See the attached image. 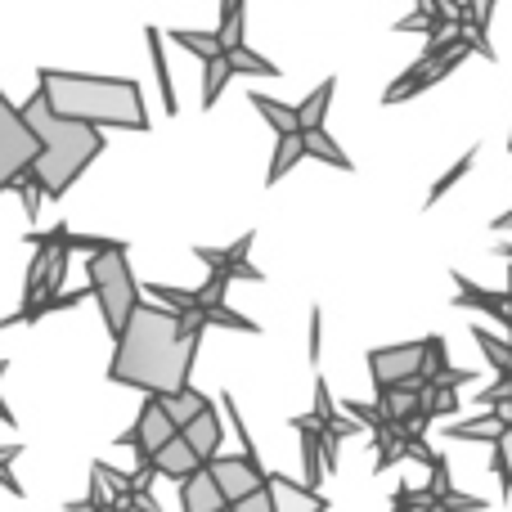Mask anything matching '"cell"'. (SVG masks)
Instances as JSON below:
<instances>
[{"label":"cell","mask_w":512,"mask_h":512,"mask_svg":"<svg viewBox=\"0 0 512 512\" xmlns=\"http://www.w3.org/2000/svg\"><path fill=\"white\" fill-rule=\"evenodd\" d=\"M203 333L185 324L176 310L158 306V301H140V310L131 315V324L122 328L108 360V382L117 387H135L153 400L180 396L194 387V360Z\"/></svg>","instance_id":"cell-1"},{"label":"cell","mask_w":512,"mask_h":512,"mask_svg":"<svg viewBox=\"0 0 512 512\" xmlns=\"http://www.w3.org/2000/svg\"><path fill=\"white\" fill-rule=\"evenodd\" d=\"M23 117L32 122V131L41 135V158H36V167L23 176V185L14 189L27 207V221H32V216L41 212L45 198H63L72 185H77L81 171L104 153L108 140H104V131H95V126H81V122H68V117L50 113V104H45L41 95L27 99Z\"/></svg>","instance_id":"cell-2"},{"label":"cell","mask_w":512,"mask_h":512,"mask_svg":"<svg viewBox=\"0 0 512 512\" xmlns=\"http://www.w3.org/2000/svg\"><path fill=\"white\" fill-rule=\"evenodd\" d=\"M36 95L50 104V113L81 126H117V131H149V108L144 90L131 77H90V72L41 68L36 72Z\"/></svg>","instance_id":"cell-3"},{"label":"cell","mask_w":512,"mask_h":512,"mask_svg":"<svg viewBox=\"0 0 512 512\" xmlns=\"http://www.w3.org/2000/svg\"><path fill=\"white\" fill-rule=\"evenodd\" d=\"M153 292V301L167 310H176L194 333H207V328H234V333H261V324H252L243 310L230 306V279L221 274H207L203 288H167V283H144Z\"/></svg>","instance_id":"cell-4"},{"label":"cell","mask_w":512,"mask_h":512,"mask_svg":"<svg viewBox=\"0 0 512 512\" xmlns=\"http://www.w3.org/2000/svg\"><path fill=\"white\" fill-rule=\"evenodd\" d=\"M122 239L113 243L108 252L99 256H86V283H90V297L99 301V315H104V328L113 333V342L122 337V328L131 324V315L140 310V288L131 274V256H126Z\"/></svg>","instance_id":"cell-5"},{"label":"cell","mask_w":512,"mask_h":512,"mask_svg":"<svg viewBox=\"0 0 512 512\" xmlns=\"http://www.w3.org/2000/svg\"><path fill=\"white\" fill-rule=\"evenodd\" d=\"M468 54H495L490 50V41H477L472 32H450V36H441V41H427V50L418 54L414 63H409L405 72H400L396 81H391L387 90H382V104H400V99H414V95H423L427 86H436V81H445L454 68H459Z\"/></svg>","instance_id":"cell-6"},{"label":"cell","mask_w":512,"mask_h":512,"mask_svg":"<svg viewBox=\"0 0 512 512\" xmlns=\"http://www.w3.org/2000/svg\"><path fill=\"white\" fill-rule=\"evenodd\" d=\"M41 158V135L32 131V122L23 117V108L9 104V95L0 90V194L23 185V176Z\"/></svg>","instance_id":"cell-7"},{"label":"cell","mask_w":512,"mask_h":512,"mask_svg":"<svg viewBox=\"0 0 512 512\" xmlns=\"http://www.w3.org/2000/svg\"><path fill=\"white\" fill-rule=\"evenodd\" d=\"M432 364V346L423 342H400V346H373L369 351V378L373 391H391V387H409V382L427 378Z\"/></svg>","instance_id":"cell-8"},{"label":"cell","mask_w":512,"mask_h":512,"mask_svg":"<svg viewBox=\"0 0 512 512\" xmlns=\"http://www.w3.org/2000/svg\"><path fill=\"white\" fill-rule=\"evenodd\" d=\"M180 436V427L171 423V414L162 409V400H153V396H144V409H140V418H135V427L131 432H122L117 436V445L122 450H135V459H140V468H153V459H158L162 450H167L171 441Z\"/></svg>","instance_id":"cell-9"},{"label":"cell","mask_w":512,"mask_h":512,"mask_svg":"<svg viewBox=\"0 0 512 512\" xmlns=\"http://www.w3.org/2000/svg\"><path fill=\"white\" fill-rule=\"evenodd\" d=\"M90 472L104 481L108 495H113L117 504H126L131 512H162V504L153 499V481H158L153 472H122V468H113V463H104V459L90 463Z\"/></svg>","instance_id":"cell-10"},{"label":"cell","mask_w":512,"mask_h":512,"mask_svg":"<svg viewBox=\"0 0 512 512\" xmlns=\"http://www.w3.org/2000/svg\"><path fill=\"white\" fill-rule=\"evenodd\" d=\"M252 243H256V230H243V239H234L230 248H194V256L207 265V274H221V279H248V283H261L265 274L252 265Z\"/></svg>","instance_id":"cell-11"},{"label":"cell","mask_w":512,"mask_h":512,"mask_svg":"<svg viewBox=\"0 0 512 512\" xmlns=\"http://www.w3.org/2000/svg\"><path fill=\"white\" fill-rule=\"evenodd\" d=\"M427 468H432V481L418 490V508H423V512H481V508H486L481 499L459 495V490L450 486V463H445L441 454H432V459H427Z\"/></svg>","instance_id":"cell-12"},{"label":"cell","mask_w":512,"mask_h":512,"mask_svg":"<svg viewBox=\"0 0 512 512\" xmlns=\"http://www.w3.org/2000/svg\"><path fill=\"white\" fill-rule=\"evenodd\" d=\"M189 441V450L198 454V459L207 463V468H212L216 459H221V445H225V427H221V409H203V414L194 418V423L185 427V432H180Z\"/></svg>","instance_id":"cell-13"},{"label":"cell","mask_w":512,"mask_h":512,"mask_svg":"<svg viewBox=\"0 0 512 512\" xmlns=\"http://www.w3.org/2000/svg\"><path fill=\"white\" fill-rule=\"evenodd\" d=\"M270 495H274V512H328L324 490H306L301 481L270 472Z\"/></svg>","instance_id":"cell-14"},{"label":"cell","mask_w":512,"mask_h":512,"mask_svg":"<svg viewBox=\"0 0 512 512\" xmlns=\"http://www.w3.org/2000/svg\"><path fill=\"white\" fill-rule=\"evenodd\" d=\"M203 468H207V463L189 450L185 436H176V441H171L167 450L153 459V468H140V472H153V477H167V481H176V486H185V481L194 477V472H203Z\"/></svg>","instance_id":"cell-15"},{"label":"cell","mask_w":512,"mask_h":512,"mask_svg":"<svg viewBox=\"0 0 512 512\" xmlns=\"http://www.w3.org/2000/svg\"><path fill=\"white\" fill-rule=\"evenodd\" d=\"M230 508V499H225L221 481L212 477V468L194 472V477L180 486V512H225Z\"/></svg>","instance_id":"cell-16"},{"label":"cell","mask_w":512,"mask_h":512,"mask_svg":"<svg viewBox=\"0 0 512 512\" xmlns=\"http://www.w3.org/2000/svg\"><path fill=\"white\" fill-rule=\"evenodd\" d=\"M333 95H337V77H328V81H319V86L310 90L306 99H301V104H297L301 135H306V131H324V122H328V104H333Z\"/></svg>","instance_id":"cell-17"},{"label":"cell","mask_w":512,"mask_h":512,"mask_svg":"<svg viewBox=\"0 0 512 512\" xmlns=\"http://www.w3.org/2000/svg\"><path fill=\"white\" fill-rule=\"evenodd\" d=\"M454 283H459V297H454L459 306H477V310H486V315H495L499 324L508 319V297H504V292H486L481 283H472L468 274H454Z\"/></svg>","instance_id":"cell-18"},{"label":"cell","mask_w":512,"mask_h":512,"mask_svg":"<svg viewBox=\"0 0 512 512\" xmlns=\"http://www.w3.org/2000/svg\"><path fill=\"white\" fill-rule=\"evenodd\" d=\"M252 108L265 117V122L274 126V140L279 135H301V122H297V104H283V99H274V95H261L256 90L252 95Z\"/></svg>","instance_id":"cell-19"},{"label":"cell","mask_w":512,"mask_h":512,"mask_svg":"<svg viewBox=\"0 0 512 512\" xmlns=\"http://www.w3.org/2000/svg\"><path fill=\"white\" fill-rule=\"evenodd\" d=\"M243 32H248V5H239V0H225L221 5V27H216V41H221V50H243Z\"/></svg>","instance_id":"cell-20"},{"label":"cell","mask_w":512,"mask_h":512,"mask_svg":"<svg viewBox=\"0 0 512 512\" xmlns=\"http://www.w3.org/2000/svg\"><path fill=\"white\" fill-rule=\"evenodd\" d=\"M306 158V144H301V135H279V140H274V158H270V171H265V185H279L283 176H288L292 167H297V162Z\"/></svg>","instance_id":"cell-21"},{"label":"cell","mask_w":512,"mask_h":512,"mask_svg":"<svg viewBox=\"0 0 512 512\" xmlns=\"http://www.w3.org/2000/svg\"><path fill=\"white\" fill-rule=\"evenodd\" d=\"M234 81V63H230V54H216V59H207L203 63V108H212L216 99L225 95V86Z\"/></svg>","instance_id":"cell-22"},{"label":"cell","mask_w":512,"mask_h":512,"mask_svg":"<svg viewBox=\"0 0 512 512\" xmlns=\"http://www.w3.org/2000/svg\"><path fill=\"white\" fill-rule=\"evenodd\" d=\"M162 409H167V414H171V423H176L180 432H185V427L194 423V418L203 414V409H212V400H207L203 391H194V387H189V391H180V396H167V400H162Z\"/></svg>","instance_id":"cell-23"},{"label":"cell","mask_w":512,"mask_h":512,"mask_svg":"<svg viewBox=\"0 0 512 512\" xmlns=\"http://www.w3.org/2000/svg\"><path fill=\"white\" fill-rule=\"evenodd\" d=\"M301 144H306V158L328 162V167H337V171H351V158L337 149V140L328 131H306V135H301Z\"/></svg>","instance_id":"cell-24"},{"label":"cell","mask_w":512,"mask_h":512,"mask_svg":"<svg viewBox=\"0 0 512 512\" xmlns=\"http://www.w3.org/2000/svg\"><path fill=\"white\" fill-rule=\"evenodd\" d=\"M63 512H131L126 504H117L113 495H108V486L90 472V490L81 499H72V504H63Z\"/></svg>","instance_id":"cell-25"},{"label":"cell","mask_w":512,"mask_h":512,"mask_svg":"<svg viewBox=\"0 0 512 512\" xmlns=\"http://www.w3.org/2000/svg\"><path fill=\"white\" fill-rule=\"evenodd\" d=\"M149 50H153V68H158L162 104H167V113L176 117V113H180V104H176V86H171V68H167V50H162V32H158V27H149Z\"/></svg>","instance_id":"cell-26"},{"label":"cell","mask_w":512,"mask_h":512,"mask_svg":"<svg viewBox=\"0 0 512 512\" xmlns=\"http://www.w3.org/2000/svg\"><path fill=\"white\" fill-rule=\"evenodd\" d=\"M18 459H23V445H18V441L14 445H0V486H5L14 499H23V481L14 477V463Z\"/></svg>","instance_id":"cell-27"},{"label":"cell","mask_w":512,"mask_h":512,"mask_svg":"<svg viewBox=\"0 0 512 512\" xmlns=\"http://www.w3.org/2000/svg\"><path fill=\"white\" fill-rule=\"evenodd\" d=\"M472 162H477V149H472V153H463V158H459V167H450V171H445L441 180H436V185H432V194H427V207H432V203H436V198H441V194H450V189L459 185L463 176H468V167H472Z\"/></svg>","instance_id":"cell-28"},{"label":"cell","mask_w":512,"mask_h":512,"mask_svg":"<svg viewBox=\"0 0 512 512\" xmlns=\"http://www.w3.org/2000/svg\"><path fill=\"white\" fill-rule=\"evenodd\" d=\"M499 252L508 256V288H504V297H508V319H504V324H508V346H512V248H499ZM504 409H508V418H512V382H508V400H504Z\"/></svg>","instance_id":"cell-29"},{"label":"cell","mask_w":512,"mask_h":512,"mask_svg":"<svg viewBox=\"0 0 512 512\" xmlns=\"http://www.w3.org/2000/svg\"><path fill=\"white\" fill-rule=\"evenodd\" d=\"M234 512H274V495H270V486L256 490V495H248L243 504H234Z\"/></svg>","instance_id":"cell-30"},{"label":"cell","mask_w":512,"mask_h":512,"mask_svg":"<svg viewBox=\"0 0 512 512\" xmlns=\"http://www.w3.org/2000/svg\"><path fill=\"white\" fill-rule=\"evenodd\" d=\"M5 373H9V360H0V378H5Z\"/></svg>","instance_id":"cell-31"},{"label":"cell","mask_w":512,"mask_h":512,"mask_svg":"<svg viewBox=\"0 0 512 512\" xmlns=\"http://www.w3.org/2000/svg\"><path fill=\"white\" fill-rule=\"evenodd\" d=\"M225 512H234V508H225Z\"/></svg>","instance_id":"cell-32"},{"label":"cell","mask_w":512,"mask_h":512,"mask_svg":"<svg viewBox=\"0 0 512 512\" xmlns=\"http://www.w3.org/2000/svg\"><path fill=\"white\" fill-rule=\"evenodd\" d=\"M508 149H512V140H508Z\"/></svg>","instance_id":"cell-33"}]
</instances>
